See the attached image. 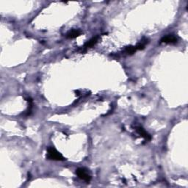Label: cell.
Returning <instances> with one entry per match:
<instances>
[{
  "label": "cell",
  "instance_id": "obj_2",
  "mask_svg": "<svg viewBox=\"0 0 188 188\" xmlns=\"http://www.w3.org/2000/svg\"><path fill=\"white\" fill-rule=\"evenodd\" d=\"M76 174L79 179L85 181L87 183H89L91 180V175L90 174L88 170L85 168H79L77 169Z\"/></svg>",
  "mask_w": 188,
  "mask_h": 188
},
{
  "label": "cell",
  "instance_id": "obj_6",
  "mask_svg": "<svg viewBox=\"0 0 188 188\" xmlns=\"http://www.w3.org/2000/svg\"><path fill=\"white\" fill-rule=\"evenodd\" d=\"M99 36H96V37H93V38H91V40H90L89 41H87V42L85 43V44L84 45V47L85 49H87V48H91L93 47L94 45L96 44L98 41H99Z\"/></svg>",
  "mask_w": 188,
  "mask_h": 188
},
{
  "label": "cell",
  "instance_id": "obj_5",
  "mask_svg": "<svg viewBox=\"0 0 188 188\" xmlns=\"http://www.w3.org/2000/svg\"><path fill=\"white\" fill-rule=\"evenodd\" d=\"M82 34V31L79 30H72L66 34V37L69 39H74L79 37Z\"/></svg>",
  "mask_w": 188,
  "mask_h": 188
},
{
  "label": "cell",
  "instance_id": "obj_3",
  "mask_svg": "<svg viewBox=\"0 0 188 188\" xmlns=\"http://www.w3.org/2000/svg\"><path fill=\"white\" fill-rule=\"evenodd\" d=\"M177 37L175 35H166L161 39V43H169V44H173V43H176Z\"/></svg>",
  "mask_w": 188,
  "mask_h": 188
},
{
  "label": "cell",
  "instance_id": "obj_4",
  "mask_svg": "<svg viewBox=\"0 0 188 188\" xmlns=\"http://www.w3.org/2000/svg\"><path fill=\"white\" fill-rule=\"evenodd\" d=\"M136 131L139 135H141V136L143 137V138L145 139L146 141H151V135H150L148 133L147 131H146L145 129L143 128V127H141V126L137 127Z\"/></svg>",
  "mask_w": 188,
  "mask_h": 188
},
{
  "label": "cell",
  "instance_id": "obj_1",
  "mask_svg": "<svg viewBox=\"0 0 188 188\" xmlns=\"http://www.w3.org/2000/svg\"><path fill=\"white\" fill-rule=\"evenodd\" d=\"M47 158L48 160L55 161H63L66 160L64 156L53 147H50L48 149Z\"/></svg>",
  "mask_w": 188,
  "mask_h": 188
},
{
  "label": "cell",
  "instance_id": "obj_7",
  "mask_svg": "<svg viewBox=\"0 0 188 188\" xmlns=\"http://www.w3.org/2000/svg\"><path fill=\"white\" fill-rule=\"evenodd\" d=\"M124 51L127 55H133V54L137 51V49H136V47H134V46H129V47H126V49H125Z\"/></svg>",
  "mask_w": 188,
  "mask_h": 188
}]
</instances>
